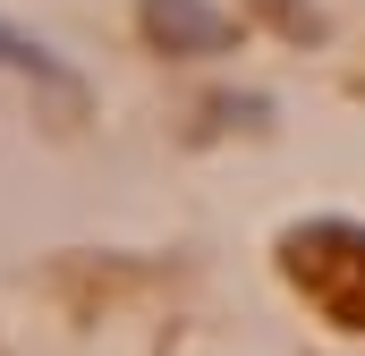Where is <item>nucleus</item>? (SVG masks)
<instances>
[{
    "mask_svg": "<svg viewBox=\"0 0 365 356\" xmlns=\"http://www.w3.org/2000/svg\"><path fill=\"white\" fill-rule=\"evenodd\" d=\"M0 68H26V77H43V85H60V93L77 85V77H68L43 43H26V34H9V26H0Z\"/></svg>",
    "mask_w": 365,
    "mask_h": 356,
    "instance_id": "f03ea898",
    "label": "nucleus"
},
{
    "mask_svg": "<svg viewBox=\"0 0 365 356\" xmlns=\"http://www.w3.org/2000/svg\"><path fill=\"white\" fill-rule=\"evenodd\" d=\"M136 17H145V34L170 43V51H230V17L204 9V0H145Z\"/></svg>",
    "mask_w": 365,
    "mask_h": 356,
    "instance_id": "f257e3e1",
    "label": "nucleus"
}]
</instances>
